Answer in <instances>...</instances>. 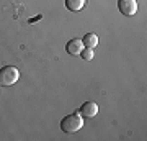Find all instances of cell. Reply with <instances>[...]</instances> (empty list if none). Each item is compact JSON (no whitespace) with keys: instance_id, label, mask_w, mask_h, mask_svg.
<instances>
[{"instance_id":"cell-6","label":"cell","mask_w":147,"mask_h":141,"mask_svg":"<svg viewBox=\"0 0 147 141\" xmlns=\"http://www.w3.org/2000/svg\"><path fill=\"white\" fill-rule=\"evenodd\" d=\"M82 43H84V46L92 48V49H93V48L98 44V36H96L95 33H87V35L82 38Z\"/></svg>"},{"instance_id":"cell-1","label":"cell","mask_w":147,"mask_h":141,"mask_svg":"<svg viewBox=\"0 0 147 141\" xmlns=\"http://www.w3.org/2000/svg\"><path fill=\"white\" fill-rule=\"evenodd\" d=\"M82 126H84V116L80 115L79 112L64 116L61 120V130L65 131V133H77Z\"/></svg>"},{"instance_id":"cell-8","label":"cell","mask_w":147,"mask_h":141,"mask_svg":"<svg viewBox=\"0 0 147 141\" xmlns=\"http://www.w3.org/2000/svg\"><path fill=\"white\" fill-rule=\"evenodd\" d=\"M80 56H82L85 61H90V59H93V49H92V48H85V49H82Z\"/></svg>"},{"instance_id":"cell-3","label":"cell","mask_w":147,"mask_h":141,"mask_svg":"<svg viewBox=\"0 0 147 141\" xmlns=\"http://www.w3.org/2000/svg\"><path fill=\"white\" fill-rule=\"evenodd\" d=\"M118 8L123 15L132 16L137 12V2L136 0H118Z\"/></svg>"},{"instance_id":"cell-5","label":"cell","mask_w":147,"mask_h":141,"mask_svg":"<svg viewBox=\"0 0 147 141\" xmlns=\"http://www.w3.org/2000/svg\"><path fill=\"white\" fill-rule=\"evenodd\" d=\"M82 49H84V43H82V40H77V38L70 40V41L65 44V51H67L69 54H72V56H80Z\"/></svg>"},{"instance_id":"cell-2","label":"cell","mask_w":147,"mask_h":141,"mask_svg":"<svg viewBox=\"0 0 147 141\" xmlns=\"http://www.w3.org/2000/svg\"><path fill=\"white\" fill-rule=\"evenodd\" d=\"M18 77H20V72L15 66H3L0 69V85L3 87L13 85L18 80Z\"/></svg>"},{"instance_id":"cell-7","label":"cell","mask_w":147,"mask_h":141,"mask_svg":"<svg viewBox=\"0 0 147 141\" xmlns=\"http://www.w3.org/2000/svg\"><path fill=\"white\" fill-rule=\"evenodd\" d=\"M85 5V0H65V7L70 12H79Z\"/></svg>"},{"instance_id":"cell-4","label":"cell","mask_w":147,"mask_h":141,"mask_svg":"<svg viewBox=\"0 0 147 141\" xmlns=\"http://www.w3.org/2000/svg\"><path fill=\"white\" fill-rule=\"evenodd\" d=\"M79 113L84 116V118H93V116H96V113H98V105L95 104V102H85V104L80 107Z\"/></svg>"}]
</instances>
